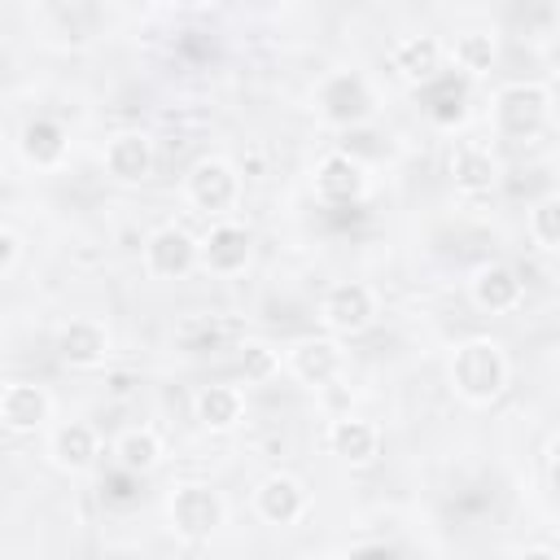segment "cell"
<instances>
[{"mask_svg": "<svg viewBox=\"0 0 560 560\" xmlns=\"http://www.w3.org/2000/svg\"><path fill=\"white\" fill-rule=\"evenodd\" d=\"M319 319L337 337H359L376 319V293H372V284H363V280L332 284L324 293V302H319Z\"/></svg>", "mask_w": 560, "mask_h": 560, "instance_id": "obj_6", "label": "cell"}, {"mask_svg": "<svg viewBox=\"0 0 560 560\" xmlns=\"http://www.w3.org/2000/svg\"><path fill=\"white\" fill-rule=\"evenodd\" d=\"M442 61H446V48H442L433 35H407V39H398L394 52H389V66H394L407 83H416V88H424L429 79H438V74H442Z\"/></svg>", "mask_w": 560, "mask_h": 560, "instance_id": "obj_18", "label": "cell"}, {"mask_svg": "<svg viewBox=\"0 0 560 560\" xmlns=\"http://www.w3.org/2000/svg\"><path fill=\"white\" fill-rule=\"evenodd\" d=\"M529 236L542 249H560V197H542L529 206Z\"/></svg>", "mask_w": 560, "mask_h": 560, "instance_id": "obj_25", "label": "cell"}, {"mask_svg": "<svg viewBox=\"0 0 560 560\" xmlns=\"http://www.w3.org/2000/svg\"><path fill=\"white\" fill-rule=\"evenodd\" d=\"M319 114L337 127H359L376 114V92L359 70H337L319 83Z\"/></svg>", "mask_w": 560, "mask_h": 560, "instance_id": "obj_4", "label": "cell"}, {"mask_svg": "<svg viewBox=\"0 0 560 560\" xmlns=\"http://www.w3.org/2000/svg\"><path fill=\"white\" fill-rule=\"evenodd\" d=\"M192 267H201V241L184 228L166 223L144 241V271L153 280H184Z\"/></svg>", "mask_w": 560, "mask_h": 560, "instance_id": "obj_7", "label": "cell"}, {"mask_svg": "<svg viewBox=\"0 0 560 560\" xmlns=\"http://www.w3.org/2000/svg\"><path fill=\"white\" fill-rule=\"evenodd\" d=\"M424 96H429L424 114H429L433 122L451 127V122H459V118H464V101H468V88H464V79H455L451 70H442L438 79H429V83H424Z\"/></svg>", "mask_w": 560, "mask_h": 560, "instance_id": "obj_23", "label": "cell"}, {"mask_svg": "<svg viewBox=\"0 0 560 560\" xmlns=\"http://www.w3.org/2000/svg\"><path fill=\"white\" fill-rule=\"evenodd\" d=\"M153 140L144 131H118L109 144H105V171L118 179V184H140L153 175Z\"/></svg>", "mask_w": 560, "mask_h": 560, "instance_id": "obj_16", "label": "cell"}, {"mask_svg": "<svg viewBox=\"0 0 560 560\" xmlns=\"http://www.w3.org/2000/svg\"><path fill=\"white\" fill-rule=\"evenodd\" d=\"M499 57V44L490 31H464L455 44H451V61L464 70V74H486Z\"/></svg>", "mask_w": 560, "mask_h": 560, "instance_id": "obj_24", "label": "cell"}, {"mask_svg": "<svg viewBox=\"0 0 560 560\" xmlns=\"http://www.w3.org/2000/svg\"><path fill=\"white\" fill-rule=\"evenodd\" d=\"M166 512H171V529L184 534V538H210V534H219V525L228 521L223 494H219L214 486H206V481H184V486H175Z\"/></svg>", "mask_w": 560, "mask_h": 560, "instance_id": "obj_3", "label": "cell"}, {"mask_svg": "<svg viewBox=\"0 0 560 560\" xmlns=\"http://www.w3.org/2000/svg\"><path fill=\"white\" fill-rule=\"evenodd\" d=\"M184 192H188V201H192L197 210L223 214V210H232V206L241 201V175H236V166L223 162V158H201V162L188 166Z\"/></svg>", "mask_w": 560, "mask_h": 560, "instance_id": "obj_5", "label": "cell"}, {"mask_svg": "<svg viewBox=\"0 0 560 560\" xmlns=\"http://www.w3.org/2000/svg\"><path fill=\"white\" fill-rule=\"evenodd\" d=\"M490 118L499 140H534L551 118V92L542 83H508L494 96Z\"/></svg>", "mask_w": 560, "mask_h": 560, "instance_id": "obj_2", "label": "cell"}, {"mask_svg": "<svg viewBox=\"0 0 560 560\" xmlns=\"http://www.w3.org/2000/svg\"><path fill=\"white\" fill-rule=\"evenodd\" d=\"M368 192V171L350 153H328L315 166V197L324 206H354Z\"/></svg>", "mask_w": 560, "mask_h": 560, "instance_id": "obj_10", "label": "cell"}, {"mask_svg": "<svg viewBox=\"0 0 560 560\" xmlns=\"http://www.w3.org/2000/svg\"><path fill=\"white\" fill-rule=\"evenodd\" d=\"M18 149H22V158H26L31 166L48 171V166H61V158H66L70 140H66L61 122H52V118H31V122L22 127Z\"/></svg>", "mask_w": 560, "mask_h": 560, "instance_id": "obj_21", "label": "cell"}, {"mask_svg": "<svg viewBox=\"0 0 560 560\" xmlns=\"http://www.w3.org/2000/svg\"><path fill=\"white\" fill-rule=\"evenodd\" d=\"M192 416H197L201 429L228 433V429H236L245 420V394L236 385H223V381L219 385H201L197 398H192Z\"/></svg>", "mask_w": 560, "mask_h": 560, "instance_id": "obj_19", "label": "cell"}, {"mask_svg": "<svg viewBox=\"0 0 560 560\" xmlns=\"http://www.w3.org/2000/svg\"><path fill=\"white\" fill-rule=\"evenodd\" d=\"M468 293H472V306L477 311H486V315H512L525 302V280L508 262H486V267H477Z\"/></svg>", "mask_w": 560, "mask_h": 560, "instance_id": "obj_12", "label": "cell"}, {"mask_svg": "<svg viewBox=\"0 0 560 560\" xmlns=\"http://www.w3.org/2000/svg\"><path fill=\"white\" fill-rule=\"evenodd\" d=\"M328 451L341 464L363 468V464H372L381 455V429L372 420H363V416H337L328 424Z\"/></svg>", "mask_w": 560, "mask_h": 560, "instance_id": "obj_15", "label": "cell"}, {"mask_svg": "<svg viewBox=\"0 0 560 560\" xmlns=\"http://www.w3.org/2000/svg\"><path fill=\"white\" fill-rule=\"evenodd\" d=\"M114 459H118V468H127V472L140 477V472L158 468V459H162V438H158L149 424L122 429L118 442H114Z\"/></svg>", "mask_w": 560, "mask_h": 560, "instance_id": "obj_22", "label": "cell"}, {"mask_svg": "<svg viewBox=\"0 0 560 560\" xmlns=\"http://www.w3.org/2000/svg\"><path fill=\"white\" fill-rule=\"evenodd\" d=\"M451 385L472 407L494 402L503 394V385H508V354L499 350V341L472 337V341L455 346V354H451Z\"/></svg>", "mask_w": 560, "mask_h": 560, "instance_id": "obj_1", "label": "cell"}, {"mask_svg": "<svg viewBox=\"0 0 560 560\" xmlns=\"http://www.w3.org/2000/svg\"><path fill=\"white\" fill-rule=\"evenodd\" d=\"M48 455H52V464L61 472H88L96 464V455H101V438H96V429L88 420H66V424L52 429Z\"/></svg>", "mask_w": 560, "mask_h": 560, "instance_id": "obj_17", "label": "cell"}, {"mask_svg": "<svg viewBox=\"0 0 560 560\" xmlns=\"http://www.w3.org/2000/svg\"><path fill=\"white\" fill-rule=\"evenodd\" d=\"M346 368V350L337 337H302L289 346V372L302 381V385H332Z\"/></svg>", "mask_w": 560, "mask_h": 560, "instance_id": "obj_11", "label": "cell"}, {"mask_svg": "<svg viewBox=\"0 0 560 560\" xmlns=\"http://www.w3.org/2000/svg\"><path fill=\"white\" fill-rule=\"evenodd\" d=\"M52 420V394L35 381H9L0 389V424L9 433H35Z\"/></svg>", "mask_w": 560, "mask_h": 560, "instance_id": "obj_8", "label": "cell"}, {"mask_svg": "<svg viewBox=\"0 0 560 560\" xmlns=\"http://www.w3.org/2000/svg\"><path fill=\"white\" fill-rule=\"evenodd\" d=\"M276 368H280V354H276L267 341H245V346H241V376H245V381L262 385V381L276 376Z\"/></svg>", "mask_w": 560, "mask_h": 560, "instance_id": "obj_26", "label": "cell"}, {"mask_svg": "<svg viewBox=\"0 0 560 560\" xmlns=\"http://www.w3.org/2000/svg\"><path fill=\"white\" fill-rule=\"evenodd\" d=\"M306 508H311V494L293 472H271L254 490V512L267 525H298L306 516Z\"/></svg>", "mask_w": 560, "mask_h": 560, "instance_id": "obj_9", "label": "cell"}, {"mask_svg": "<svg viewBox=\"0 0 560 560\" xmlns=\"http://www.w3.org/2000/svg\"><path fill=\"white\" fill-rule=\"evenodd\" d=\"M57 354L70 368H101L109 359V328L101 319H92V315H79L70 324H61Z\"/></svg>", "mask_w": 560, "mask_h": 560, "instance_id": "obj_14", "label": "cell"}, {"mask_svg": "<svg viewBox=\"0 0 560 560\" xmlns=\"http://www.w3.org/2000/svg\"><path fill=\"white\" fill-rule=\"evenodd\" d=\"M18 262H22V236H18V228H0V276L9 280L18 271Z\"/></svg>", "mask_w": 560, "mask_h": 560, "instance_id": "obj_27", "label": "cell"}, {"mask_svg": "<svg viewBox=\"0 0 560 560\" xmlns=\"http://www.w3.org/2000/svg\"><path fill=\"white\" fill-rule=\"evenodd\" d=\"M249 254H254V236H249V228H241V223H232V219L214 223V228L201 236V267L214 271V276H236V271H245Z\"/></svg>", "mask_w": 560, "mask_h": 560, "instance_id": "obj_13", "label": "cell"}, {"mask_svg": "<svg viewBox=\"0 0 560 560\" xmlns=\"http://www.w3.org/2000/svg\"><path fill=\"white\" fill-rule=\"evenodd\" d=\"M451 175H455V188H464V192L477 197V192H490L499 184V162H494V153L486 144L464 140L451 153Z\"/></svg>", "mask_w": 560, "mask_h": 560, "instance_id": "obj_20", "label": "cell"}, {"mask_svg": "<svg viewBox=\"0 0 560 560\" xmlns=\"http://www.w3.org/2000/svg\"><path fill=\"white\" fill-rule=\"evenodd\" d=\"M547 455H551V468H556V477H560V433L551 438V446H547Z\"/></svg>", "mask_w": 560, "mask_h": 560, "instance_id": "obj_28", "label": "cell"}]
</instances>
